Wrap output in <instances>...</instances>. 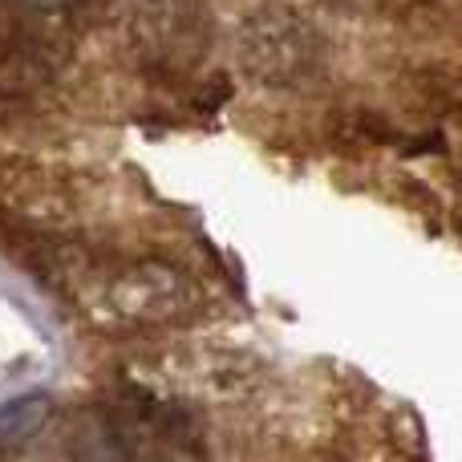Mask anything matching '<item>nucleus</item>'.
I'll list each match as a JSON object with an SVG mask.
<instances>
[{"label": "nucleus", "instance_id": "obj_1", "mask_svg": "<svg viewBox=\"0 0 462 462\" xmlns=\"http://www.w3.org/2000/svg\"><path fill=\"white\" fill-rule=\"evenodd\" d=\"M102 430L114 442V455L159 458V455H203L199 422L191 410L159 402L138 385H122L102 406Z\"/></svg>", "mask_w": 462, "mask_h": 462}, {"label": "nucleus", "instance_id": "obj_3", "mask_svg": "<svg viewBox=\"0 0 462 462\" xmlns=\"http://www.w3.org/2000/svg\"><path fill=\"white\" fill-rule=\"evenodd\" d=\"M328 5H365V0H328Z\"/></svg>", "mask_w": 462, "mask_h": 462}, {"label": "nucleus", "instance_id": "obj_2", "mask_svg": "<svg viewBox=\"0 0 462 462\" xmlns=\"http://www.w3.org/2000/svg\"><path fill=\"white\" fill-rule=\"evenodd\" d=\"M239 61L260 86H304L320 73V32L288 8L252 16L239 32Z\"/></svg>", "mask_w": 462, "mask_h": 462}]
</instances>
